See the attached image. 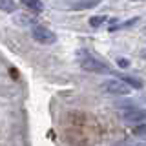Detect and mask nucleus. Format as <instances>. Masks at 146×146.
Returning a JSON list of instances; mask_svg holds the SVG:
<instances>
[{
    "label": "nucleus",
    "mask_w": 146,
    "mask_h": 146,
    "mask_svg": "<svg viewBox=\"0 0 146 146\" xmlns=\"http://www.w3.org/2000/svg\"><path fill=\"white\" fill-rule=\"evenodd\" d=\"M31 36L40 44H51L55 42V33H51L49 29H46L42 26H35L33 31H31Z\"/></svg>",
    "instance_id": "obj_3"
},
{
    "label": "nucleus",
    "mask_w": 146,
    "mask_h": 146,
    "mask_svg": "<svg viewBox=\"0 0 146 146\" xmlns=\"http://www.w3.org/2000/svg\"><path fill=\"white\" fill-rule=\"evenodd\" d=\"M121 115L128 122H143L144 124V121H146V111L144 110H137V108H128V110H124V111L121 113Z\"/></svg>",
    "instance_id": "obj_4"
},
{
    "label": "nucleus",
    "mask_w": 146,
    "mask_h": 146,
    "mask_svg": "<svg viewBox=\"0 0 146 146\" xmlns=\"http://www.w3.org/2000/svg\"><path fill=\"white\" fill-rule=\"evenodd\" d=\"M133 133H137V135H146V122H144V124L135 126L133 128Z\"/></svg>",
    "instance_id": "obj_11"
},
{
    "label": "nucleus",
    "mask_w": 146,
    "mask_h": 146,
    "mask_svg": "<svg viewBox=\"0 0 146 146\" xmlns=\"http://www.w3.org/2000/svg\"><path fill=\"white\" fill-rule=\"evenodd\" d=\"M121 80L124 82V84L128 86V88H143L141 80L133 79V77H128V75H124V73H121Z\"/></svg>",
    "instance_id": "obj_5"
},
{
    "label": "nucleus",
    "mask_w": 146,
    "mask_h": 146,
    "mask_svg": "<svg viewBox=\"0 0 146 146\" xmlns=\"http://www.w3.org/2000/svg\"><path fill=\"white\" fill-rule=\"evenodd\" d=\"M117 62H119V66H121V68H126V66H128V64H130V62H128V60H126V58H119V60H117Z\"/></svg>",
    "instance_id": "obj_12"
},
{
    "label": "nucleus",
    "mask_w": 146,
    "mask_h": 146,
    "mask_svg": "<svg viewBox=\"0 0 146 146\" xmlns=\"http://www.w3.org/2000/svg\"><path fill=\"white\" fill-rule=\"evenodd\" d=\"M99 6V0H93V2H77V4H71V9H90V7H95Z\"/></svg>",
    "instance_id": "obj_6"
},
{
    "label": "nucleus",
    "mask_w": 146,
    "mask_h": 146,
    "mask_svg": "<svg viewBox=\"0 0 146 146\" xmlns=\"http://www.w3.org/2000/svg\"><path fill=\"white\" fill-rule=\"evenodd\" d=\"M100 88H102L104 93H110V95H128L130 90H131V88H128L121 79H110L106 82H102Z\"/></svg>",
    "instance_id": "obj_1"
},
{
    "label": "nucleus",
    "mask_w": 146,
    "mask_h": 146,
    "mask_svg": "<svg viewBox=\"0 0 146 146\" xmlns=\"http://www.w3.org/2000/svg\"><path fill=\"white\" fill-rule=\"evenodd\" d=\"M24 6L35 9V11H42L44 9V4L40 2V0H24Z\"/></svg>",
    "instance_id": "obj_7"
},
{
    "label": "nucleus",
    "mask_w": 146,
    "mask_h": 146,
    "mask_svg": "<svg viewBox=\"0 0 146 146\" xmlns=\"http://www.w3.org/2000/svg\"><path fill=\"white\" fill-rule=\"evenodd\" d=\"M104 22H106V17H91L90 18V26L91 27H99V26H102Z\"/></svg>",
    "instance_id": "obj_9"
},
{
    "label": "nucleus",
    "mask_w": 146,
    "mask_h": 146,
    "mask_svg": "<svg viewBox=\"0 0 146 146\" xmlns=\"http://www.w3.org/2000/svg\"><path fill=\"white\" fill-rule=\"evenodd\" d=\"M0 9L11 13V11H15V9H17V4L11 2V0H0Z\"/></svg>",
    "instance_id": "obj_8"
},
{
    "label": "nucleus",
    "mask_w": 146,
    "mask_h": 146,
    "mask_svg": "<svg viewBox=\"0 0 146 146\" xmlns=\"http://www.w3.org/2000/svg\"><path fill=\"white\" fill-rule=\"evenodd\" d=\"M80 68L90 73H110V68L106 66L104 62H100L99 58H93V57H84L80 58Z\"/></svg>",
    "instance_id": "obj_2"
},
{
    "label": "nucleus",
    "mask_w": 146,
    "mask_h": 146,
    "mask_svg": "<svg viewBox=\"0 0 146 146\" xmlns=\"http://www.w3.org/2000/svg\"><path fill=\"white\" fill-rule=\"evenodd\" d=\"M117 146H146L144 141H124V143H119Z\"/></svg>",
    "instance_id": "obj_10"
}]
</instances>
